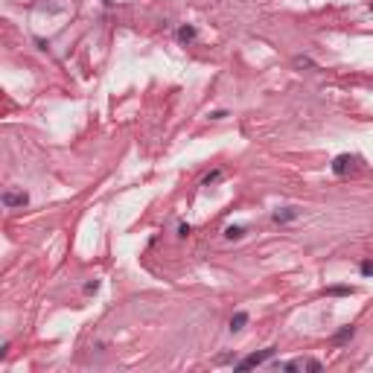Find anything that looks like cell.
<instances>
[{
  "instance_id": "5bb4252c",
  "label": "cell",
  "mask_w": 373,
  "mask_h": 373,
  "mask_svg": "<svg viewBox=\"0 0 373 373\" xmlns=\"http://www.w3.org/2000/svg\"><path fill=\"white\" fill-rule=\"evenodd\" d=\"M190 234H192V224H190V222H178V230H175V236H178V239H186Z\"/></svg>"
},
{
  "instance_id": "7c38bea8",
  "label": "cell",
  "mask_w": 373,
  "mask_h": 373,
  "mask_svg": "<svg viewBox=\"0 0 373 373\" xmlns=\"http://www.w3.org/2000/svg\"><path fill=\"white\" fill-rule=\"evenodd\" d=\"M358 274H362V277H373V260L370 256H364V260L358 262Z\"/></svg>"
},
{
  "instance_id": "8992f818",
  "label": "cell",
  "mask_w": 373,
  "mask_h": 373,
  "mask_svg": "<svg viewBox=\"0 0 373 373\" xmlns=\"http://www.w3.org/2000/svg\"><path fill=\"white\" fill-rule=\"evenodd\" d=\"M222 236L228 239V242H239V239L248 236V224H224Z\"/></svg>"
},
{
  "instance_id": "3957f363",
  "label": "cell",
  "mask_w": 373,
  "mask_h": 373,
  "mask_svg": "<svg viewBox=\"0 0 373 373\" xmlns=\"http://www.w3.org/2000/svg\"><path fill=\"white\" fill-rule=\"evenodd\" d=\"M0 204L6 207V210H18V207H26L30 204V192L20 186V190H3V196H0Z\"/></svg>"
},
{
  "instance_id": "e0dca14e",
  "label": "cell",
  "mask_w": 373,
  "mask_h": 373,
  "mask_svg": "<svg viewBox=\"0 0 373 373\" xmlns=\"http://www.w3.org/2000/svg\"><path fill=\"white\" fill-rule=\"evenodd\" d=\"M228 117V111H224V108H219V111H210V114H207V120H224Z\"/></svg>"
},
{
  "instance_id": "52a82bcc",
  "label": "cell",
  "mask_w": 373,
  "mask_h": 373,
  "mask_svg": "<svg viewBox=\"0 0 373 373\" xmlns=\"http://www.w3.org/2000/svg\"><path fill=\"white\" fill-rule=\"evenodd\" d=\"M248 321H251V315H248L245 309H239V312H234V315H230V321H228V330H230V332H242V330L248 326Z\"/></svg>"
},
{
  "instance_id": "7a4b0ae2",
  "label": "cell",
  "mask_w": 373,
  "mask_h": 373,
  "mask_svg": "<svg viewBox=\"0 0 373 373\" xmlns=\"http://www.w3.org/2000/svg\"><path fill=\"white\" fill-rule=\"evenodd\" d=\"M356 164H358V158L356 154H350V152H341L332 158V164H330V172L332 175H338V178H344L347 172H353L356 170Z\"/></svg>"
},
{
  "instance_id": "5b68a950",
  "label": "cell",
  "mask_w": 373,
  "mask_h": 373,
  "mask_svg": "<svg viewBox=\"0 0 373 373\" xmlns=\"http://www.w3.org/2000/svg\"><path fill=\"white\" fill-rule=\"evenodd\" d=\"M300 219V210L298 207H277L272 213V222L274 224H292V222Z\"/></svg>"
},
{
  "instance_id": "ba28073f",
  "label": "cell",
  "mask_w": 373,
  "mask_h": 373,
  "mask_svg": "<svg viewBox=\"0 0 373 373\" xmlns=\"http://www.w3.org/2000/svg\"><path fill=\"white\" fill-rule=\"evenodd\" d=\"M353 336H356V326H353V324H347V326H338V330L332 332V344H336V347H344L347 341H353Z\"/></svg>"
},
{
  "instance_id": "44dd1931",
  "label": "cell",
  "mask_w": 373,
  "mask_h": 373,
  "mask_svg": "<svg viewBox=\"0 0 373 373\" xmlns=\"http://www.w3.org/2000/svg\"><path fill=\"white\" fill-rule=\"evenodd\" d=\"M368 9H370V12H373V0H370V3H368Z\"/></svg>"
},
{
  "instance_id": "d6986e66",
  "label": "cell",
  "mask_w": 373,
  "mask_h": 373,
  "mask_svg": "<svg viewBox=\"0 0 373 373\" xmlns=\"http://www.w3.org/2000/svg\"><path fill=\"white\" fill-rule=\"evenodd\" d=\"M9 356V341H3V344H0V358H6Z\"/></svg>"
},
{
  "instance_id": "277c9868",
  "label": "cell",
  "mask_w": 373,
  "mask_h": 373,
  "mask_svg": "<svg viewBox=\"0 0 373 373\" xmlns=\"http://www.w3.org/2000/svg\"><path fill=\"white\" fill-rule=\"evenodd\" d=\"M175 41H178L181 47H192V44L198 41V26H196V24H178Z\"/></svg>"
},
{
  "instance_id": "30bf717a",
  "label": "cell",
  "mask_w": 373,
  "mask_h": 373,
  "mask_svg": "<svg viewBox=\"0 0 373 373\" xmlns=\"http://www.w3.org/2000/svg\"><path fill=\"white\" fill-rule=\"evenodd\" d=\"M292 64H294V70H318V64H315L309 56H294Z\"/></svg>"
},
{
  "instance_id": "2e32d148",
  "label": "cell",
  "mask_w": 373,
  "mask_h": 373,
  "mask_svg": "<svg viewBox=\"0 0 373 373\" xmlns=\"http://www.w3.org/2000/svg\"><path fill=\"white\" fill-rule=\"evenodd\" d=\"M216 362H219V364H236V353H222Z\"/></svg>"
},
{
  "instance_id": "4fadbf2b",
  "label": "cell",
  "mask_w": 373,
  "mask_h": 373,
  "mask_svg": "<svg viewBox=\"0 0 373 373\" xmlns=\"http://www.w3.org/2000/svg\"><path fill=\"white\" fill-rule=\"evenodd\" d=\"M304 370H309V373H321V370H324V364L318 362V358H304Z\"/></svg>"
},
{
  "instance_id": "ffe728a7",
  "label": "cell",
  "mask_w": 373,
  "mask_h": 373,
  "mask_svg": "<svg viewBox=\"0 0 373 373\" xmlns=\"http://www.w3.org/2000/svg\"><path fill=\"white\" fill-rule=\"evenodd\" d=\"M102 3H105V6H114V0H102Z\"/></svg>"
},
{
  "instance_id": "9a60e30c",
  "label": "cell",
  "mask_w": 373,
  "mask_h": 373,
  "mask_svg": "<svg viewBox=\"0 0 373 373\" xmlns=\"http://www.w3.org/2000/svg\"><path fill=\"white\" fill-rule=\"evenodd\" d=\"M82 292H85V294H96V292H100V280H96V277L88 280L85 286H82Z\"/></svg>"
},
{
  "instance_id": "8fae6325",
  "label": "cell",
  "mask_w": 373,
  "mask_h": 373,
  "mask_svg": "<svg viewBox=\"0 0 373 373\" xmlns=\"http://www.w3.org/2000/svg\"><path fill=\"white\" fill-rule=\"evenodd\" d=\"M222 178H224V172H222V170H210V172H207V175L202 178V186H213V184H219Z\"/></svg>"
},
{
  "instance_id": "9c48e42d",
  "label": "cell",
  "mask_w": 373,
  "mask_h": 373,
  "mask_svg": "<svg viewBox=\"0 0 373 373\" xmlns=\"http://www.w3.org/2000/svg\"><path fill=\"white\" fill-rule=\"evenodd\" d=\"M324 294H326V298H350V294H356V286H347V283H341V286H326Z\"/></svg>"
},
{
  "instance_id": "6da1fadb",
  "label": "cell",
  "mask_w": 373,
  "mask_h": 373,
  "mask_svg": "<svg viewBox=\"0 0 373 373\" xmlns=\"http://www.w3.org/2000/svg\"><path fill=\"white\" fill-rule=\"evenodd\" d=\"M277 356V347H266V350H260V353H251V356L245 358H236V370H251V368H260V364H266V362H272Z\"/></svg>"
},
{
  "instance_id": "ac0fdd59",
  "label": "cell",
  "mask_w": 373,
  "mask_h": 373,
  "mask_svg": "<svg viewBox=\"0 0 373 373\" xmlns=\"http://www.w3.org/2000/svg\"><path fill=\"white\" fill-rule=\"evenodd\" d=\"M35 44H38V50H50V41H44V38H35Z\"/></svg>"
}]
</instances>
